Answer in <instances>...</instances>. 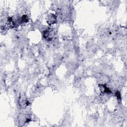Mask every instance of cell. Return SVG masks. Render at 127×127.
<instances>
[{"instance_id":"5b68a950","label":"cell","mask_w":127,"mask_h":127,"mask_svg":"<svg viewBox=\"0 0 127 127\" xmlns=\"http://www.w3.org/2000/svg\"><path fill=\"white\" fill-rule=\"evenodd\" d=\"M56 17L54 14H50L48 15L47 19V22L49 24H53L56 22Z\"/></svg>"},{"instance_id":"7a4b0ae2","label":"cell","mask_w":127,"mask_h":127,"mask_svg":"<svg viewBox=\"0 0 127 127\" xmlns=\"http://www.w3.org/2000/svg\"><path fill=\"white\" fill-rule=\"evenodd\" d=\"M53 35V31L51 29L46 30L43 32V37L45 39L51 40Z\"/></svg>"},{"instance_id":"6da1fadb","label":"cell","mask_w":127,"mask_h":127,"mask_svg":"<svg viewBox=\"0 0 127 127\" xmlns=\"http://www.w3.org/2000/svg\"><path fill=\"white\" fill-rule=\"evenodd\" d=\"M18 120H19V123L20 124H24L25 123H29L31 121V119L27 115L21 114L19 115V116Z\"/></svg>"},{"instance_id":"3957f363","label":"cell","mask_w":127,"mask_h":127,"mask_svg":"<svg viewBox=\"0 0 127 127\" xmlns=\"http://www.w3.org/2000/svg\"><path fill=\"white\" fill-rule=\"evenodd\" d=\"M99 86L100 88V91L102 93H111V90L106 86L105 84H100Z\"/></svg>"},{"instance_id":"277c9868","label":"cell","mask_w":127,"mask_h":127,"mask_svg":"<svg viewBox=\"0 0 127 127\" xmlns=\"http://www.w3.org/2000/svg\"><path fill=\"white\" fill-rule=\"evenodd\" d=\"M19 105L22 108H25L28 105V102L24 96H22L19 99Z\"/></svg>"}]
</instances>
